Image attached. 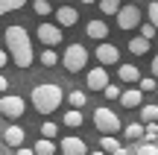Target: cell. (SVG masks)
Here are the masks:
<instances>
[{
  "label": "cell",
  "instance_id": "17",
  "mask_svg": "<svg viewBox=\"0 0 158 155\" xmlns=\"http://www.w3.org/2000/svg\"><path fill=\"white\" fill-rule=\"evenodd\" d=\"M82 111H76V108H68L64 111V117H62V126H68V129H79L82 126Z\"/></svg>",
  "mask_w": 158,
  "mask_h": 155
},
{
  "label": "cell",
  "instance_id": "15",
  "mask_svg": "<svg viewBox=\"0 0 158 155\" xmlns=\"http://www.w3.org/2000/svg\"><path fill=\"white\" fill-rule=\"evenodd\" d=\"M141 100H143L141 88H129V91H123V97H120V105H123V108H138ZM141 108H143V105H141Z\"/></svg>",
  "mask_w": 158,
  "mask_h": 155
},
{
  "label": "cell",
  "instance_id": "3",
  "mask_svg": "<svg viewBox=\"0 0 158 155\" xmlns=\"http://www.w3.org/2000/svg\"><path fill=\"white\" fill-rule=\"evenodd\" d=\"M94 129L102 135V138H114V135H117L120 129H126V126H123V120L117 117V111L100 105V108H94Z\"/></svg>",
  "mask_w": 158,
  "mask_h": 155
},
{
  "label": "cell",
  "instance_id": "37",
  "mask_svg": "<svg viewBox=\"0 0 158 155\" xmlns=\"http://www.w3.org/2000/svg\"><path fill=\"white\" fill-rule=\"evenodd\" d=\"M91 155H108V152H102V149H94V152H91Z\"/></svg>",
  "mask_w": 158,
  "mask_h": 155
},
{
  "label": "cell",
  "instance_id": "33",
  "mask_svg": "<svg viewBox=\"0 0 158 155\" xmlns=\"http://www.w3.org/2000/svg\"><path fill=\"white\" fill-rule=\"evenodd\" d=\"M147 141H149V144L158 141V123H149V126H147Z\"/></svg>",
  "mask_w": 158,
  "mask_h": 155
},
{
  "label": "cell",
  "instance_id": "19",
  "mask_svg": "<svg viewBox=\"0 0 158 155\" xmlns=\"http://www.w3.org/2000/svg\"><path fill=\"white\" fill-rule=\"evenodd\" d=\"M32 149H35V155H56L59 146L53 144V141H47V138H38V141L32 144Z\"/></svg>",
  "mask_w": 158,
  "mask_h": 155
},
{
  "label": "cell",
  "instance_id": "34",
  "mask_svg": "<svg viewBox=\"0 0 158 155\" xmlns=\"http://www.w3.org/2000/svg\"><path fill=\"white\" fill-rule=\"evenodd\" d=\"M15 155H35L32 146H21V149H15Z\"/></svg>",
  "mask_w": 158,
  "mask_h": 155
},
{
  "label": "cell",
  "instance_id": "26",
  "mask_svg": "<svg viewBox=\"0 0 158 155\" xmlns=\"http://www.w3.org/2000/svg\"><path fill=\"white\" fill-rule=\"evenodd\" d=\"M68 103H70V108H76V111H82V105L88 103V97H85V91H70V97H68Z\"/></svg>",
  "mask_w": 158,
  "mask_h": 155
},
{
  "label": "cell",
  "instance_id": "14",
  "mask_svg": "<svg viewBox=\"0 0 158 155\" xmlns=\"http://www.w3.org/2000/svg\"><path fill=\"white\" fill-rule=\"evenodd\" d=\"M117 79H120V82H126V85H135V82L141 85L143 76H141V70H138L135 64H120V67H117Z\"/></svg>",
  "mask_w": 158,
  "mask_h": 155
},
{
  "label": "cell",
  "instance_id": "4",
  "mask_svg": "<svg viewBox=\"0 0 158 155\" xmlns=\"http://www.w3.org/2000/svg\"><path fill=\"white\" fill-rule=\"evenodd\" d=\"M85 64H88V50H85L82 44H68L62 53V67L68 70V73H79V70H85Z\"/></svg>",
  "mask_w": 158,
  "mask_h": 155
},
{
  "label": "cell",
  "instance_id": "13",
  "mask_svg": "<svg viewBox=\"0 0 158 155\" xmlns=\"http://www.w3.org/2000/svg\"><path fill=\"white\" fill-rule=\"evenodd\" d=\"M23 138H27V132H23L21 126H15V123H9V126L3 129V141H6V146H18V149H21V146H23Z\"/></svg>",
  "mask_w": 158,
  "mask_h": 155
},
{
  "label": "cell",
  "instance_id": "21",
  "mask_svg": "<svg viewBox=\"0 0 158 155\" xmlns=\"http://www.w3.org/2000/svg\"><path fill=\"white\" fill-rule=\"evenodd\" d=\"M129 53H132V56H143V53H149V41L141 38V35H138V38H129Z\"/></svg>",
  "mask_w": 158,
  "mask_h": 155
},
{
  "label": "cell",
  "instance_id": "28",
  "mask_svg": "<svg viewBox=\"0 0 158 155\" xmlns=\"http://www.w3.org/2000/svg\"><path fill=\"white\" fill-rule=\"evenodd\" d=\"M56 135H59V126H56V123H50V120H47V123H41V138L53 141Z\"/></svg>",
  "mask_w": 158,
  "mask_h": 155
},
{
  "label": "cell",
  "instance_id": "40",
  "mask_svg": "<svg viewBox=\"0 0 158 155\" xmlns=\"http://www.w3.org/2000/svg\"><path fill=\"white\" fill-rule=\"evenodd\" d=\"M155 94H158V91H155Z\"/></svg>",
  "mask_w": 158,
  "mask_h": 155
},
{
  "label": "cell",
  "instance_id": "18",
  "mask_svg": "<svg viewBox=\"0 0 158 155\" xmlns=\"http://www.w3.org/2000/svg\"><path fill=\"white\" fill-rule=\"evenodd\" d=\"M123 135H126V138H129V141H138V138H147V126H143L141 120H138V123H126Z\"/></svg>",
  "mask_w": 158,
  "mask_h": 155
},
{
  "label": "cell",
  "instance_id": "24",
  "mask_svg": "<svg viewBox=\"0 0 158 155\" xmlns=\"http://www.w3.org/2000/svg\"><path fill=\"white\" fill-rule=\"evenodd\" d=\"M29 0H0V15H9V12H18L23 9Z\"/></svg>",
  "mask_w": 158,
  "mask_h": 155
},
{
  "label": "cell",
  "instance_id": "11",
  "mask_svg": "<svg viewBox=\"0 0 158 155\" xmlns=\"http://www.w3.org/2000/svg\"><path fill=\"white\" fill-rule=\"evenodd\" d=\"M85 35H88L91 41L106 44V38H108V23L106 21H88V23H85Z\"/></svg>",
  "mask_w": 158,
  "mask_h": 155
},
{
  "label": "cell",
  "instance_id": "35",
  "mask_svg": "<svg viewBox=\"0 0 158 155\" xmlns=\"http://www.w3.org/2000/svg\"><path fill=\"white\" fill-rule=\"evenodd\" d=\"M149 70H152V76H155V79H158V53H155V56H152V64H149Z\"/></svg>",
  "mask_w": 158,
  "mask_h": 155
},
{
  "label": "cell",
  "instance_id": "22",
  "mask_svg": "<svg viewBox=\"0 0 158 155\" xmlns=\"http://www.w3.org/2000/svg\"><path fill=\"white\" fill-rule=\"evenodd\" d=\"M141 123H143V126L158 123V105L155 103H149V105H143V108H141Z\"/></svg>",
  "mask_w": 158,
  "mask_h": 155
},
{
  "label": "cell",
  "instance_id": "29",
  "mask_svg": "<svg viewBox=\"0 0 158 155\" xmlns=\"http://www.w3.org/2000/svg\"><path fill=\"white\" fill-rule=\"evenodd\" d=\"M155 35H158V29H155V27H152V23H149V21H147V23H141V38L152 41Z\"/></svg>",
  "mask_w": 158,
  "mask_h": 155
},
{
  "label": "cell",
  "instance_id": "1",
  "mask_svg": "<svg viewBox=\"0 0 158 155\" xmlns=\"http://www.w3.org/2000/svg\"><path fill=\"white\" fill-rule=\"evenodd\" d=\"M3 38H6V53H9V56H12V62H15V67L27 70L29 64L35 62L32 38H29V35H27V29H23L21 23H12V27H6Z\"/></svg>",
  "mask_w": 158,
  "mask_h": 155
},
{
  "label": "cell",
  "instance_id": "30",
  "mask_svg": "<svg viewBox=\"0 0 158 155\" xmlns=\"http://www.w3.org/2000/svg\"><path fill=\"white\" fill-rule=\"evenodd\" d=\"M141 91H158V79L155 76H143L141 79Z\"/></svg>",
  "mask_w": 158,
  "mask_h": 155
},
{
  "label": "cell",
  "instance_id": "6",
  "mask_svg": "<svg viewBox=\"0 0 158 155\" xmlns=\"http://www.w3.org/2000/svg\"><path fill=\"white\" fill-rule=\"evenodd\" d=\"M35 38H38L44 47L53 50L56 44H62V27H59V23H50V21H41L38 29H35Z\"/></svg>",
  "mask_w": 158,
  "mask_h": 155
},
{
  "label": "cell",
  "instance_id": "25",
  "mask_svg": "<svg viewBox=\"0 0 158 155\" xmlns=\"http://www.w3.org/2000/svg\"><path fill=\"white\" fill-rule=\"evenodd\" d=\"M32 12L38 18H50V12H56V9L50 6V0H32Z\"/></svg>",
  "mask_w": 158,
  "mask_h": 155
},
{
  "label": "cell",
  "instance_id": "5",
  "mask_svg": "<svg viewBox=\"0 0 158 155\" xmlns=\"http://www.w3.org/2000/svg\"><path fill=\"white\" fill-rule=\"evenodd\" d=\"M23 111H27V100L23 97H18V94L0 97V114L6 120H18V117H23Z\"/></svg>",
  "mask_w": 158,
  "mask_h": 155
},
{
  "label": "cell",
  "instance_id": "31",
  "mask_svg": "<svg viewBox=\"0 0 158 155\" xmlns=\"http://www.w3.org/2000/svg\"><path fill=\"white\" fill-rule=\"evenodd\" d=\"M147 15H149V23L158 29V3H149L147 6Z\"/></svg>",
  "mask_w": 158,
  "mask_h": 155
},
{
  "label": "cell",
  "instance_id": "32",
  "mask_svg": "<svg viewBox=\"0 0 158 155\" xmlns=\"http://www.w3.org/2000/svg\"><path fill=\"white\" fill-rule=\"evenodd\" d=\"M106 97H108V100H120V97H123L120 85H108V88H106Z\"/></svg>",
  "mask_w": 158,
  "mask_h": 155
},
{
  "label": "cell",
  "instance_id": "7",
  "mask_svg": "<svg viewBox=\"0 0 158 155\" xmlns=\"http://www.w3.org/2000/svg\"><path fill=\"white\" fill-rule=\"evenodd\" d=\"M117 27L120 29H138L141 27V9L135 3H126L120 9V15H117Z\"/></svg>",
  "mask_w": 158,
  "mask_h": 155
},
{
  "label": "cell",
  "instance_id": "23",
  "mask_svg": "<svg viewBox=\"0 0 158 155\" xmlns=\"http://www.w3.org/2000/svg\"><path fill=\"white\" fill-rule=\"evenodd\" d=\"M100 12L102 15H120V9H123V3H120V0H100Z\"/></svg>",
  "mask_w": 158,
  "mask_h": 155
},
{
  "label": "cell",
  "instance_id": "27",
  "mask_svg": "<svg viewBox=\"0 0 158 155\" xmlns=\"http://www.w3.org/2000/svg\"><path fill=\"white\" fill-rule=\"evenodd\" d=\"M135 155H158V144H149V141H143V144L135 146Z\"/></svg>",
  "mask_w": 158,
  "mask_h": 155
},
{
  "label": "cell",
  "instance_id": "9",
  "mask_svg": "<svg viewBox=\"0 0 158 155\" xmlns=\"http://www.w3.org/2000/svg\"><path fill=\"white\" fill-rule=\"evenodd\" d=\"M59 152L62 155H91L88 146H85V141L76 138V135H68V138L59 141Z\"/></svg>",
  "mask_w": 158,
  "mask_h": 155
},
{
  "label": "cell",
  "instance_id": "38",
  "mask_svg": "<svg viewBox=\"0 0 158 155\" xmlns=\"http://www.w3.org/2000/svg\"><path fill=\"white\" fill-rule=\"evenodd\" d=\"M0 155H12V152H9V149H6V146H3V149H0Z\"/></svg>",
  "mask_w": 158,
  "mask_h": 155
},
{
  "label": "cell",
  "instance_id": "39",
  "mask_svg": "<svg viewBox=\"0 0 158 155\" xmlns=\"http://www.w3.org/2000/svg\"><path fill=\"white\" fill-rule=\"evenodd\" d=\"M79 3H100V0H79Z\"/></svg>",
  "mask_w": 158,
  "mask_h": 155
},
{
  "label": "cell",
  "instance_id": "12",
  "mask_svg": "<svg viewBox=\"0 0 158 155\" xmlns=\"http://www.w3.org/2000/svg\"><path fill=\"white\" fill-rule=\"evenodd\" d=\"M56 23L62 29L76 27V23H79V12L73 9V6H59V9H56Z\"/></svg>",
  "mask_w": 158,
  "mask_h": 155
},
{
  "label": "cell",
  "instance_id": "10",
  "mask_svg": "<svg viewBox=\"0 0 158 155\" xmlns=\"http://www.w3.org/2000/svg\"><path fill=\"white\" fill-rule=\"evenodd\" d=\"M85 85H88V91H102V94H106V88L111 85V82H108L106 67H94V70H88V76H85Z\"/></svg>",
  "mask_w": 158,
  "mask_h": 155
},
{
  "label": "cell",
  "instance_id": "2",
  "mask_svg": "<svg viewBox=\"0 0 158 155\" xmlns=\"http://www.w3.org/2000/svg\"><path fill=\"white\" fill-rule=\"evenodd\" d=\"M29 100H32V108L38 111L41 117H47V114H53V111L64 103V91L59 85H53V82H44V85H35L32 88Z\"/></svg>",
  "mask_w": 158,
  "mask_h": 155
},
{
  "label": "cell",
  "instance_id": "8",
  "mask_svg": "<svg viewBox=\"0 0 158 155\" xmlns=\"http://www.w3.org/2000/svg\"><path fill=\"white\" fill-rule=\"evenodd\" d=\"M94 59L100 62V67H108V64H117V59H120V50H117V44H97V50H94ZM120 67V64H117Z\"/></svg>",
  "mask_w": 158,
  "mask_h": 155
},
{
  "label": "cell",
  "instance_id": "36",
  "mask_svg": "<svg viewBox=\"0 0 158 155\" xmlns=\"http://www.w3.org/2000/svg\"><path fill=\"white\" fill-rule=\"evenodd\" d=\"M0 91H3V97L9 94V79H6V76H0Z\"/></svg>",
  "mask_w": 158,
  "mask_h": 155
},
{
  "label": "cell",
  "instance_id": "20",
  "mask_svg": "<svg viewBox=\"0 0 158 155\" xmlns=\"http://www.w3.org/2000/svg\"><path fill=\"white\" fill-rule=\"evenodd\" d=\"M38 62L44 64V67H56V64L62 62V56H59V53H53L50 47H44V50L38 53Z\"/></svg>",
  "mask_w": 158,
  "mask_h": 155
},
{
  "label": "cell",
  "instance_id": "16",
  "mask_svg": "<svg viewBox=\"0 0 158 155\" xmlns=\"http://www.w3.org/2000/svg\"><path fill=\"white\" fill-rule=\"evenodd\" d=\"M100 146H102V152H108V155H129L126 146L117 144V138H100Z\"/></svg>",
  "mask_w": 158,
  "mask_h": 155
}]
</instances>
